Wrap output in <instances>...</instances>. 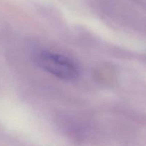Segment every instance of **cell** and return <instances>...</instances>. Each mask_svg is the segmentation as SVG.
Wrapping results in <instances>:
<instances>
[{"label": "cell", "instance_id": "obj_1", "mask_svg": "<svg viewBox=\"0 0 146 146\" xmlns=\"http://www.w3.org/2000/svg\"><path fill=\"white\" fill-rule=\"evenodd\" d=\"M35 61L40 68L61 79L74 80L78 76L76 64L61 54L42 51L36 56Z\"/></svg>", "mask_w": 146, "mask_h": 146}]
</instances>
